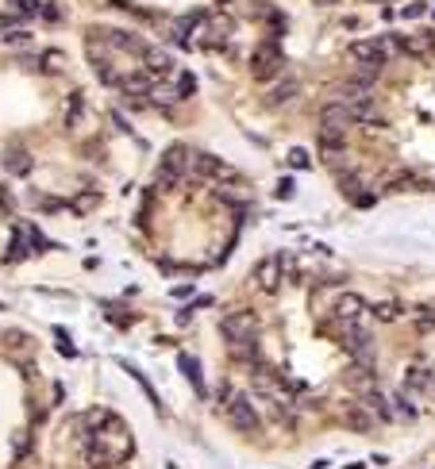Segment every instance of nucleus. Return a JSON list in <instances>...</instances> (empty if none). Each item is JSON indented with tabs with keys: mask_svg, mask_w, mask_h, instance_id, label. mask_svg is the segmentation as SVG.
I'll use <instances>...</instances> for the list:
<instances>
[{
	"mask_svg": "<svg viewBox=\"0 0 435 469\" xmlns=\"http://www.w3.org/2000/svg\"><path fill=\"white\" fill-rule=\"evenodd\" d=\"M189 173H197V177H235V170L224 162V158H216V154H204V150H192V158H189Z\"/></svg>",
	"mask_w": 435,
	"mask_h": 469,
	"instance_id": "7",
	"label": "nucleus"
},
{
	"mask_svg": "<svg viewBox=\"0 0 435 469\" xmlns=\"http://www.w3.org/2000/svg\"><path fill=\"white\" fill-rule=\"evenodd\" d=\"M189 158H192V150L181 147V142H174V147L162 154L158 170H154V185H158V189H174L185 173H189Z\"/></svg>",
	"mask_w": 435,
	"mask_h": 469,
	"instance_id": "2",
	"label": "nucleus"
},
{
	"mask_svg": "<svg viewBox=\"0 0 435 469\" xmlns=\"http://www.w3.org/2000/svg\"><path fill=\"white\" fill-rule=\"evenodd\" d=\"M19 12H39V0H12Z\"/></svg>",
	"mask_w": 435,
	"mask_h": 469,
	"instance_id": "28",
	"label": "nucleus"
},
{
	"mask_svg": "<svg viewBox=\"0 0 435 469\" xmlns=\"http://www.w3.org/2000/svg\"><path fill=\"white\" fill-rule=\"evenodd\" d=\"M343 346L351 350L354 365H374V338L359 323H343Z\"/></svg>",
	"mask_w": 435,
	"mask_h": 469,
	"instance_id": "6",
	"label": "nucleus"
},
{
	"mask_svg": "<svg viewBox=\"0 0 435 469\" xmlns=\"http://www.w3.org/2000/svg\"><path fill=\"white\" fill-rule=\"evenodd\" d=\"M393 42H385V39H359V42H351V58L354 62H362L366 69H381L385 62H389V54H393Z\"/></svg>",
	"mask_w": 435,
	"mask_h": 469,
	"instance_id": "4",
	"label": "nucleus"
},
{
	"mask_svg": "<svg viewBox=\"0 0 435 469\" xmlns=\"http://www.w3.org/2000/svg\"><path fill=\"white\" fill-rule=\"evenodd\" d=\"M354 120V112L347 104H339V100H331V104L320 108V127H331V131H347V124Z\"/></svg>",
	"mask_w": 435,
	"mask_h": 469,
	"instance_id": "12",
	"label": "nucleus"
},
{
	"mask_svg": "<svg viewBox=\"0 0 435 469\" xmlns=\"http://www.w3.org/2000/svg\"><path fill=\"white\" fill-rule=\"evenodd\" d=\"M343 420H347V427H351V431H359V435H366V431H374V412H370V408H366V404H347V408H343Z\"/></svg>",
	"mask_w": 435,
	"mask_h": 469,
	"instance_id": "13",
	"label": "nucleus"
},
{
	"mask_svg": "<svg viewBox=\"0 0 435 469\" xmlns=\"http://www.w3.org/2000/svg\"><path fill=\"white\" fill-rule=\"evenodd\" d=\"M177 92H181V97H192V92H197V77H192V74H177Z\"/></svg>",
	"mask_w": 435,
	"mask_h": 469,
	"instance_id": "23",
	"label": "nucleus"
},
{
	"mask_svg": "<svg viewBox=\"0 0 435 469\" xmlns=\"http://www.w3.org/2000/svg\"><path fill=\"white\" fill-rule=\"evenodd\" d=\"M220 331L227 338V350L235 358H254V338H258V320L254 312H227L220 320Z\"/></svg>",
	"mask_w": 435,
	"mask_h": 469,
	"instance_id": "1",
	"label": "nucleus"
},
{
	"mask_svg": "<svg viewBox=\"0 0 435 469\" xmlns=\"http://www.w3.org/2000/svg\"><path fill=\"white\" fill-rule=\"evenodd\" d=\"M331 312H335V320H339V323H359L370 308H366V300H362L359 293H339L335 304H331Z\"/></svg>",
	"mask_w": 435,
	"mask_h": 469,
	"instance_id": "8",
	"label": "nucleus"
},
{
	"mask_svg": "<svg viewBox=\"0 0 435 469\" xmlns=\"http://www.w3.org/2000/svg\"><path fill=\"white\" fill-rule=\"evenodd\" d=\"M320 4H335V0H320Z\"/></svg>",
	"mask_w": 435,
	"mask_h": 469,
	"instance_id": "30",
	"label": "nucleus"
},
{
	"mask_svg": "<svg viewBox=\"0 0 435 469\" xmlns=\"http://www.w3.org/2000/svg\"><path fill=\"white\" fill-rule=\"evenodd\" d=\"M374 315L377 320H397L401 312H397V304H374Z\"/></svg>",
	"mask_w": 435,
	"mask_h": 469,
	"instance_id": "25",
	"label": "nucleus"
},
{
	"mask_svg": "<svg viewBox=\"0 0 435 469\" xmlns=\"http://www.w3.org/2000/svg\"><path fill=\"white\" fill-rule=\"evenodd\" d=\"M89 58H92V69H97V77H101L104 85H120V81H124V77H120V69L112 66V54L104 47L89 42Z\"/></svg>",
	"mask_w": 435,
	"mask_h": 469,
	"instance_id": "11",
	"label": "nucleus"
},
{
	"mask_svg": "<svg viewBox=\"0 0 435 469\" xmlns=\"http://www.w3.org/2000/svg\"><path fill=\"white\" fill-rule=\"evenodd\" d=\"M343 147H347L343 131H331V127H320V150H324V154H327V158H335V154H343Z\"/></svg>",
	"mask_w": 435,
	"mask_h": 469,
	"instance_id": "17",
	"label": "nucleus"
},
{
	"mask_svg": "<svg viewBox=\"0 0 435 469\" xmlns=\"http://www.w3.org/2000/svg\"><path fill=\"white\" fill-rule=\"evenodd\" d=\"M289 165H293V170H304V165H309V150H289Z\"/></svg>",
	"mask_w": 435,
	"mask_h": 469,
	"instance_id": "24",
	"label": "nucleus"
},
{
	"mask_svg": "<svg viewBox=\"0 0 435 469\" xmlns=\"http://www.w3.org/2000/svg\"><path fill=\"white\" fill-rule=\"evenodd\" d=\"M224 412H227V423H231L235 431H243V435H254V431L262 427V415L254 412V404L247 393H231L224 404Z\"/></svg>",
	"mask_w": 435,
	"mask_h": 469,
	"instance_id": "3",
	"label": "nucleus"
},
{
	"mask_svg": "<svg viewBox=\"0 0 435 469\" xmlns=\"http://www.w3.org/2000/svg\"><path fill=\"white\" fill-rule=\"evenodd\" d=\"M4 170L16 173V177H27V173H31V158H27V150H19V147L4 150Z\"/></svg>",
	"mask_w": 435,
	"mask_h": 469,
	"instance_id": "16",
	"label": "nucleus"
},
{
	"mask_svg": "<svg viewBox=\"0 0 435 469\" xmlns=\"http://www.w3.org/2000/svg\"><path fill=\"white\" fill-rule=\"evenodd\" d=\"M120 89L131 92V97H142V92H151V89H154V81H151V77H142V74H127L124 81H120Z\"/></svg>",
	"mask_w": 435,
	"mask_h": 469,
	"instance_id": "20",
	"label": "nucleus"
},
{
	"mask_svg": "<svg viewBox=\"0 0 435 469\" xmlns=\"http://www.w3.org/2000/svg\"><path fill=\"white\" fill-rule=\"evenodd\" d=\"M424 12H427V4H420V0H416V4L404 8V19H416V16H424Z\"/></svg>",
	"mask_w": 435,
	"mask_h": 469,
	"instance_id": "27",
	"label": "nucleus"
},
{
	"mask_svg": "<svg viewBox=\"0 0 435 469\" xmlns=\"http://www.w3.org/2000/svg\"><path fill=\"white\" fill-rule=\"evenodd\" d=\"M177 365H181V373H185V377L192 381V388H197V396H204V393H208V388H204V377H201V362H197V358L181 354V358H177Z\"/></svg>",
	"mask_w": 435,
	"mask_h": 469,
	"instance_id": "18",
	"label": "nucleus"
},
{
	"mask_svg": "<svg viewBox=\"0 0 435 469\" xmlns=\"http://www.w3.org/2000/svg\"><path fill=\"white\" fill-rule=\"evenodd\" d=\"M420 331H435V308H427V312L420 315Z\"/></svg>",
	"mask_w": 435,
	"mask_h": 469,
	"instance_id": "26",
	"label": "nucleus"
},
{
	"mask_svg": "<svg viewBox=\"0 0 435 469\" xmlns=\"http://www.w3.org/2000/svg\"><path fill=\"white\" fill-rule=\"evenodd\" d=\"M297 97V81L293 77H285L281 85H274V92H270V104H285V100Z\"/></svg>",
	"mask_w": 435,
	"mask_h": 469,
	"instance_id": "21",
	"label": "nucleus"
},
{
	"mask_svg": "<svg viewBox=\"0 0 435 469\" xmlns=\"http://www.w3.org/2000/svg\"><path fill=\"white\" fill-rule=\"evenodd\" d=\"M401 50H404V54H412V58L432 54V50H435V31H416V35H409V39L401 42Z\"/></svg>",
	"mask_w": 435,
	"mask_h": 469,
	"instance_id": "15",
	"label": "nucleus"
},
{
	"mask_svg": "<svg viewBox=\"0 0 435 469\" xmlns=\"http://www.w3.org/2000/svg\"><path fill=\"white\" fill-rule=\"evenodd\" d=\"M101 39L112 42L116 50H131V54H147V42L139 35H127V31H116V27H101Z\"/></svg>",
	"mask_w": 435,
	"mask_h": 469,
	"instance_id": "14",
	"label": "nucleus"
},
{
	"mask_svg": "<svg viewBox=\"0 0 435 469\" xmlns=\"http://www.w3.org/2000/svg\"><path fill=\"white\" fill-rule=\"evenodd\" d=\"M151 100H154V104H177V100H181V92H177V85H154Z\"/></svg>",
	"mask_w": 435,
	"mask_h": 469,
	"instance_id": "22",
	"label": "nucleus"
},
{
	"mask_svg": "<svg viewBox=\"0 0 435 469\" xmlns=\"http://www.w3.org/2000/svg\"><path fill=\"white\" fill-rule=\"evenodd\" d=\"M404 396H435V377L424 365H412L404 373Z\"/></svg>",
	"mask_w": 435,
	"mask_h": 469,
	"instance_id": "10",
	"label": "nucleus"
},
{
	"mask_svg": "<svg viewBox=\"0 0 435 469\" xmlns=\"http://www.w3.org/2000/svg\"><path fill=\"white\" fill-rule=\"evenodd\" d=\"M277 197H285V200L293 197V181H281V185H277Z\"/></svg>",
	"mask_w": 435,
	"mask_h": 469,
	"instance_id": "29",
	"label": "nucleus"
},
{
	"mask_svg": "<svg viewBox=\"0 0 435 469\" xmlns=\"http://www.w3.org/2000/svg\"><path fill=\"white\" fill-rule=\"evenodd\" d=\"M254 285H258L262 293H277V288H281V258L277 254L262 258V262L254 265Z\"/></svg>",
	"mask_w": 435,
	"mask_h": 469,
	"instance_id": "9",
	"label": "nucleus"
},
{
	"mask_svg": "<svg viewBox=\"0 0 435 469\" xmlns=\"http://www.w3.org/2000/svg\"><path fill=\"white\" fill-rule=\"evenodd\" d=\"M281 47L277 42H262V47H254L251 54V77H258V81H270V77L281 74Z\"/></svg>",
	"mask_w": 435,
	"mask_h": 469,
	"instance_id": "5",
	"label": "nucleus"
},
{
	"mask_svg": "<svg viewBox=\"0 0 435 469\" xmlns=\"http://www.w3.org/2000/svg\"><path fill=\"white\" fill-rule=\"evenodd\" d=\"M147 69L151 74H174V58L166 54V50H154V47H147Z\"/></svg>",
	"mask_w": 435,
	"mask_h": 469,
	"instance_id": "19",
	"label": "nucleus"
}]
</instances>
